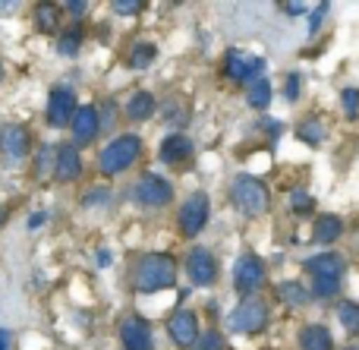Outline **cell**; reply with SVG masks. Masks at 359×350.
Masks as SVG:
<instances>
[{
  "label": "cell",
  "mask_w": 359,
  "mask_h": 350,
  "mask_svg": "<svg viewBox=\"0 0 359 350\" xmlns=\"http://www.w3.org/2000/svg\"><path fill=\"white\" fill-rule=\"evenodd\" d=\"M44 218H48V212H35V215H32V221H29V227H32V231H35V227H41Z\"/></svg>",
  "instance_id": "74e56055"
},
{
  "label": "cell",
  "mask_w": 359,
  "mask_h": 350,
  "mask_svg": "<svg viewBox=\"0 0 359 350\" xmlns=\"http://www.w3.org/2000/svg\"><path fill=\"white\" fill-rule=\"evenodd\" d=\"M344 234V221L337 215H318L312 221V243H322V246H331L337 243V237Z\"/></svg>",
  "instance_id": "d6986e66"
},
{
  "label": "cell",
  "mask_w": 359,
  "mask_h": 350,
  "mask_svg": "<svg viewBox=\"0 0 359 350\" xmlns=\"http://www.w3.org/2000/svg\"><path fill=\"white\" fill-rule=\"evenodd\" d=\"M82 48V29H69L60 35V41H57V51H60L63 57H76Z\"/></svg>",
  "instance_id": "83f0119b"
},
{
  "label": "cell",
  "mask_w": 359,
  "mask_h": 350,
  "mask_svg": "<svg viewBox=\"0 0 359 350\" xmlns=\"http://www.w3.org/2000/svg\"><path fill=\"white\" fill-rule=\"evenodd\" d=\"M299 88H303V79H299V73H287L284 76V98L287 101H297L299 98Z\"/></svg>",
  "instance_id": "d6a6232c"
},
{
  "label": "cell",
  "mask_w": 359,
  "mask_h": 350,
  "mask_svg": "<svg viewBox=\"0 0 359 350\" xmlns=\"http://www.w3.org/2000/svg\"><path fill=\"white\" fill-rule=\"evenodd\" d=\"M278 297L287 303V307H293V309L306 307V303L312 300L309 288H303L299 281H280V284H278Z\"/></svg>",
  "instance_id": "44dd1931"
},
{
  "label": "cell",
  "mask_w": 359,
  "mask_h": 350,
  "mask_svg": "<svg viewBox=\"0 0 359 350\" xmlns=\"http://www.w3.org/2000/svg\"><path fill=\"white\" fill-rule=\"evenodd\" d=\"M271 82L262 76V79H255L252 86H249V92H246V105L252 107V111H265L268 105H271Z\"/></svg>",
  "instance_id": "603a6c76"
},
{
  "label": "cell",
  "mask_w": 359,
  "mask_h": 350,
  "mask_svg": "<svg viewBox=\"0 0 359 350\" xmlns=\"http://www.w3.org/2000/svg\"><path fill=\"white\" fill-rule=\"evenodd\" d=\"M155 57H158L155 44H151V41H136V48L130 51V67L133 69H149Z\"/></svg>",
  "instance_id": "d4e9b609"
},
{
  "label": "cell",
  "mask_w": 359,
  "mask_h": 350,
  "mask_svg": "<svg viewBox=\"0 0 359 350\" xmlns=\"http://www.w3.org/2000/svg\"><path fill=\"white\" fill-rule=\"evenodd\" d=\"M158 111V101L155 95L149 92V88H139V92L130 95V101H126V117L136 120V123H142V120H151Z\"/></svg>",
  "instance_id": "ac0fdd59"
},
{
  "label": "cell",
  "mask_w": 359,
  "mask_h": 350,
  "mask_svg": "<svg viewBox=\"0 0 359 350\" xmlns=\"http://www.w3.org/2000/svg\"><path fill=\"white\" fill-rule=\"evenodd\" d=\"M297 344L299 350H334V338L325 325H303Z\"/></svg>",
  "instance_id": "ffe728a7"
},
{
  "label": "cell",
  "mask_w": 359,
  "mask_h": 350,
  "mask_svg": "<svg viewBox=\"0 0 359 350\" xmlns=\"http://www.w3.org/2000/svg\"><path fill=\"white\" fill-rule=\"evenodd\" d=\"M350 350H359V344H356V347H350Z\"/></svg>",
  "instance_id": "b9f144b4"
},
{
  "label": "cell",
  "mask_w": 359,
  "mask_h": 350,
  "mask_svg": "<svg viewBox=\"0 0 359 350\" xmlns=\"http://www.w3.org/2000/svg\"><path fill=\"white\" fill-rule=\"evenodd\" d=\"M189 350H227V341H224L221 332H205L198 335V341Z\"/></svg>",
  "instance_id": "f546056e"
},
{
  "label": "cell",
  "mask_w": 359,
  "mask_h": 350,
  "mask_svg": "<svg viewBox=\"0 0 359 350\" xmlns=\"http://www.w3.org/2000/svg\"><path fill=\"white\" fill-rule=\"evenodd\" d=\"M54 177L60 183H73L82 177V155L73 142L57 145V164H54Z\"/></svg>",
  "instance_id": "2e32d148"
},
{
  "label": "cell",
  "mask_w": 359,
  "mask_h": 350,
  "mask_svg": "<svg viewBox=\"0 0 359 350\" xmlns=\"http://www.w3.org/2000/svg\"><path fill=\"white\" fill-rule=\"evenodd\" d=\"M0 350H10V332L0 328Z\"/></svg>",
  "instance_id": "f35d334b"
},
{
  "label": "cell",
  "mask_w": 359,
  "mask_h": 350,
  "mask_svg": "<svg viewBox=\"0 0 359 350\" xmlns=\"http://www.w3.org/2000/svg\"><path fill=\"white\" fill-rule=\"evenodd\" d=\"M32 152V136L25 126L6 123L0 126V158L6 161V168H19Z\"/></svg>",
  "instance_id": "ba28073f"
},
{
  "label": "cell",
  "mask_w": 359,
  "mask_h": 350,
  "mask_svg": "<svg viewBox=\"0 0 359 350\" xmlns=\"http://www.w3.org/2000/svg\"><path fill=\"white\" fill-rule=\"evenodd\" d=\"M111 10L117 13V16H139V13H142V0H114Z\"/></svg>",
  "instance_id": "1f68e13d"
},
{
  "label": "cell",
  "mask_w": 359,
  "mask_h": 350,
  "mask_svg": "<svg viewBox=\"0 0 359 350\" xmlns=\"http://www.w3.org/2000/svg\"><path fill=\"white\" fill-rule=\"evenodd\" d=\"M120 341H123V350H155V335H151L149 319L136 313L120 322Z\"/></svg>",
  "instance_id": "4fadbf2b"
},
{
  "label": "cell",
  "mask_w": 359,
  "mask_h": 350,
  "mask_svg": "<svg viewBox=\"0 0 359 350\" xmlns=\"http://www.w3.org/2000/svg\"><path fill=\"white\" fill-rule=\"evenodd\" d=\"M287 202H290L293 215H312V208H316V199H312V193H306V189H290Z\"/></svg>",
  "instance_id": "4316f807"
},
{
  "label": "cell",
  "mask_w": 359,
  "mask_h": 350,
  "mask_svg": "<svg viewBox=\"0 0 359 350\" xmlns=\"http://www.w3.org/2000/svg\"><path fill=\"white\" fill-rule=\"evenodd\" d=\"M35 22L41 32H57V25H60V6L54 4H41L35 10Z\"/></svg>",
  "instance_id": "484cf974"
},
{
  "label": "cell",
  "mask_w": 359,
  "mask_h": 350,
  "mask_svg": "<svg viewBox=\"0 0 359 350\" xmlns=\"http://www.w3.org/2000/svg\"><path fill=\"white\" fill-rule=\"evenodd\" d=\"M177 284V262L168 253H149L136 262L133 271V288L136 294H158L164 288H174Z\"/></svg>",
  "instance_id": "6da1fadb"
},
{
  "label": "cell",
  "mask_w": 359,
  "mask_h": 350,
  "mask_svg": "<svg viewBox=\"0 0 359 350\" xmlns=\"http://www.w3.org/2000/svg\"><path fill=\"white\" fill-rule=\"evenodd\" d=\"M0 79H4V63H0Z\"/></svg>",
  "instance_id": "ab89813d"
},
{
  "label": "cell",
  "mask_w": 359,
  "mask_h": 350,
  "mask_svg": "<svg viewBox=\"0 0 359 350\" xmlns=\"http://www.w3.org/2000/svg\"><path fill=\"white\" fill-rule=\"evenodd\" d=\"M54 164H57V149L44 145V149L38 152V158H35V174H38V180H44L48 174H54Z\"/></svg>",
  "instance_id": "f1b7e54d"
},
{
  "label": "cell",
  "mask_w": 359,
  "mask_h": 350,
  "mask_svg": "<svg viewBox=\"0 0 359 350\" xmlns=\"http://www.w3.org/2000/svg\"><path fill=\"white\" fill-rule=\"evenodd\" d=\"M265 275H268L265 262H262V256H255V253H243L233 262V288L246 297H252L255 290L265 284Z\"/></svg>",
  "instance_id": "9c48e42d"
},
{
  "label": "cell",
  "mask_w": 359,
  "mask_h": 350,
  "mask_svg": "<svg viewBox=\"0 0 359 350\" xmlns=\"http://www.w3.org/2000/svg\"><path fill=\"white\" fill-rule=\"evenodd\" d=\"M328 10H331L328 4H318L316 10H309V38L316 35L318 29H322V22H325V13H328Z\"/></svg>",
  "instance_id": "836d02e7"
},
{
  "label": "cell",
  "mask_w": 359,
  "mask_h": 350,
  "mask_svg": "<svg viewBox=\"0 0 359 350\" xmlns=\"http://www.w3.org/2000/svg\"><path fill=\"white\" fill-rule=\"evenodd\" d=\"M133 199L145 208H164L174 199V183L164 180L161 174H142L133 187Z\"/></svg>",
  "instance_id": "52a82bcc"
},
{
  "label": "cell",
  "mask_w": 359,
  "mask_h": 350,
  "mask_svg": "<svg viewBox=\"0 0 359 350\" xmlns=\"http://www.w3.org/2000/svg\"><path fill=\"white\" fill-rule=\"evenodd\" d=\"M284 13H290V16H303V13H309V6L306 4H284Z\"/></svg>",
  "instance_id": "8d00e7d4"
},
{
  "label": "cell",
  "mask_w": 359,
  "mask_h": 350,
  "mask_svg": "<svg viewBox=\"0 0 359 350\" xmlns=\"http://www.w3.org/2000/svg\"><path fill=\"white\" fill-rule=\"evenodd\" d=\"M69 126H73V139H76L73 145L76 149H79V145L95 142V136L101 133V111L95 105H79V111L73 114Z\"/></svg>",
  "instance_id": "5bb4252c"
},
{
  "label": "cell",
  "mask_w": 359,
  "mask_h": 350,
  "mask_svg": "<svg viewBox=\"0 0 359 350\" xmlns=\"http://www.w3.org/2000/svg\"><path fill=\"white\" fill-rule=\"evenodd\" d=\"M306 275H309L312 288L309 294L316 300H331L341 290V278H344V259L337 253H318V256H309L303 262Z\"/></svg>",
  "instance_id": "7a4b0ae2"
},
{
  "label": "cell",
  "mask_w": 359,
  "mask_h": 350,
  "mask_svg": "<svg viewBox=\"0 0 359 350\" xmlns=\"http://www.w3.org/2000/svg\"><path fill=\"white\" fill-rule=\"evenodd\" d=\"M325 136H328V130H325V123L318 117H306L303 123L297 126V139L306 145H322Z\"/></svg>",
  "instance_id": "7402d4cb"
},
{
  "label": "cell",
  "mask_w": 359,
  "mask_h": 350,
  "mask_svg": "<svg viewBox=\"0 0 359 350\" xmlns=\"http://www.w3.org/2000/svg\"><path fill=\"white\" fill-rule=\"evenodd\" d=\"M186 275L196 288H211L217 281V259L211 250L205 246H192L189 256H186Z\"/></svg>",
  "instance_id": "8fae6325"
},
{
  "label": "cell",
  "mask_w": 359,
  "mask_h": 350,
  "mask_svg": "<svg viewBox=\"0 0 359 350\" xmlns=\"http://www.w3.org/2000/svg\"><path fill=\"white\" fill-rule=\"evenodd\" d=\"M208 218H211V202H208V193L196 189V193L186 196V202L180 206V212H177L180 234H183V237H198V234L205 231V224H208Z\"/></svg>",
  "instance_id": "8992f818"
},
{
  "label": "cell",
  "mask_w": 359,
  "mask_h": 350,
  "mask_svg": "<svg viewBox=\"0 0 359 350\" xmlns=\"http://www.w3.org/2000/svg\"><path fill=\"white\" fill-rule=\"evenodd\" d=\"M230 202H233V208L243 215V218L255 221L271 208V193H268V187L259 180V177L243 174L230 183Z\"/></svg>",
  "instance_id": "3957f363"
},
{
  "label": "cell",
  "mask_w": 359,
  "mask_h": 350,
  "mask_svg": "<svg viewBox=\"0 0 359 350\" xmlns=\"http://www.w3.org/2000/svg\"><path fill=\"white\" fill-rule=\"evenodd\" d=\"M0 224H4V212H0Z\"/></svg>",
  "instance_id": "60d3db41"
},
{
  "label": "cell",
  "mask_w": 359,
  "mask_h": 350,
  "mask_svg": "<svg viewBox=\"0 0 359 350\" xmlns=\"http://www.w3.org/2000/svg\"><path fill=\"white\" fill-rule=\"evenodd\" d=\"M79 111V105H76V92L69 86H54L48 95V123L54 126V130H63V126H69V120H73V114Z\"/></svg>",
  "instance_id": "7c38bea8"
},
{
  "label": "cell",
  "mask_w": 359,
  "mask_h": 350,
  "mask_svg": "<svg viewBox=\"0 0 359 350\" xmlns=\"http://www.w3.org/2000/svg\"><path fill=\"white\" fill-rule=\"evenodd\" d=\"M142 155V139L136 133H123V136L111 139L98 155V170L104 177H117L123 170H130L136 164V158Z\"/></svg>",
  "instance_id": "277c9868"
},
{
  "label": "cell",
  "mask_w": 359,
  "mask_h": 350,
  "mask_svg": "<svg viewBox=\"0 0 359 350\" xmlns=\"http://www.w3.org/2000/svg\"><path fill=\"white\" fill-rule=\"evenodd\" d=\"M268 319H271V309L262 297H243L233 309L227 313V328L233 335H259L268 328Z\"/></svg>",
  "instance_id": "5b68a950"
},
{
  "label": "cell",
  "mask_w": 359,
  "mask_h": 350,
  "mask_svg": "<svg viewBox=\"0 0 359 350\" xmlns=\"http://www.w3.org/2000/svg\"><path fill=\"white\" fill-rule=\"evenodd\" d=\"M168 335L177 347H192L198 341V316L192 309H177L168 319Z\"/></svg>",
  "instance_id": "9a60e30c"
},
{
  "label": "cell",
  "mask_w": 359,
  "mask_h": 350,
  "mask_svg": "<svg viewBox=\"0 0 359 350\" xmlns=\"http://www.w3.org/2000/svg\"><path fill=\"white\" fill-rule=\"evenodd\" d=\"M341 107L350 120L359 117V88H344L341 92Z\"/></svg>",
  "instance_id": "4dcf8cb0"
},
{
  "label": "cell",
  "mask_w": 359,
  "mask_h": 350,
  "mask_svg": "<svg viewBox=\"0 0 359 350\" xmlns=\"http://www.w3.org/2000/svg\"><path fill=\"white\" fill-rule=\"evenodd\" d=\"M224 73L233 82H249V86H252V82L262 79V73H265V60L255 54H246V51H227V57H224Z\"/></svg>",
  "instance_id": "30bf717a"
},
{
  "label": "cell",
  "mask_w": 359,
  "mask_h": 350,
  "mask_svg": "<svg viewBox=\"0 0 359 350\" xmlns=\"http://www.w3.org/2000/svg\"><path fill=\"white\" fill-rule=\"evenodd\" d=\"M158 158H161L164 164H186L192 158V139L186 136V133H170V136L161 139Z\"/></svg>",
  "instance_id": "e0dca14e"
},
{
  "label": "cell",
  "mask_w": 359,
  "mask_h": 350,
  "mask_svg": "<svg viewBox=\"0 0 359 350\" xmlns=\"http://www.w3.org/2000/svg\"><path fill=\"white\" fill-rule=\"evenodd\" d=\"M86 10H88V4H82V0H76V4H67V13L73 19H82V13H86Z\"/></svg>",
  "instance_id": "d590c367"
},
{
  "label": "cell",
  "mask_w": 359,
  "mask_h": 350,
  "mask_svg": "<svg viewBox=\"0 0 359 350\" xmlns=\"http://www.w3.org/2000/svg\"><path fill=\"white\" fill-rule=\"evenodd\" d=\"M337 319H341L344 332L359 335V303L356 300H341L337 303Z\"/></svg>",
  "instance_id": "cb8c5ba5"
},
{
  "label": "cell",
  "mask_w": 359,
  "mask_h": 350,
  "mask_svg": "<svg viewBox=\"0 0 359 350\" xmlns=\"http://www.w3.org/2000/svg\"><path fill=\"white\" fill-rule=\"evenodd\" d=\"M88 193H92V196H88V199H86V206H95V202H107V199H111V196H107V193H111V189H104V187H98V189H88Z\"/></svg>",
  "instance_id": "e575fe53"
}]
</instances>
